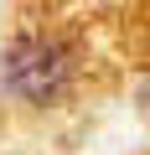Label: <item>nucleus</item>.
<instances>
[{
    "mask_svg": "<svg viewBox=\"0 0 150 155\" xmlns=\"http://www.w3.org/2000/svg\"><path fill=\"white\" fill-rule=\"evenodd\" d=\"M72 83V47L57 41V36H31V41H16L11 57H5V88L21 98V104H52L62 98Z\"/></svg>",
    "mask_w": 150,
    "mask_h": 155,
    "instance_id": "obj_1",
    "label": "nucleus"
}]
</instances>
